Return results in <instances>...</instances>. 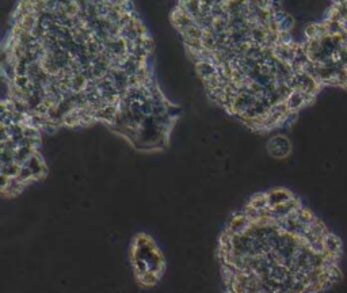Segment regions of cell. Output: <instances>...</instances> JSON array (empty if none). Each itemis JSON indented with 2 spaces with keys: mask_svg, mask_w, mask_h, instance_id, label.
Wrapping results in <instances>:
<instances>
[{
  "mask_svg": "<svg viewBox=\"0 0 347 293\" xmlns=\"http://www.w3.org/2000/svg\"><path fill=\"white\" fill-rule=\"evenodd\" d=\"M343 246L293 192H259L217 242L223 293H327L342 278Z\"/></svg>",
  "mask_w": 347,
  "mask_h": 293,
  "instance_id": "3",
  "label": "cell"
},
{
  "mask_svg": "<svg viewBox=\"0 0 347 293\" xmlns=\"http://www.w3.org/2000/svg\"><path fill=\"white\" fill-rule=\"evenodd\" d=\"M267 151L271 156L277 159L286 158L292 151L290 141L286 139L285 136H275L267 144Z\"/></svg>",
  "mask_w": 347,
  "mask_h": 293,
  "instance_id": "6",
  "label": "cell"
},
{
  "mask_svg": "<svg viewBox=\"0 0 347 293\" xmlns=\"http://www.w3.org/2000/svg\"><path fill=\"white\" fill-rule=\"evenodd\" d=\"M154 56L133 0H16L3 98L44 133L103 125L140 154L164 152L182 108L163 93Z\"/></svg>",
  "mask_w": 347,
  "mask_h": 293,
  "instance_id": "1",
  "label": "cell"
},
{
  "mask_svg": "<svg viewBox=\"0 0 347 293\" xmlns=\"http://www.w3.org/2000/svg\"><path fill=\"white\" fill-rule=\"evenodd\" d=\"M41 128L7 98L2 99V183L3 198H15L48 177L41 152Z\"/></svg>",
  "mask_w": 347,
  "mask_h": 293,
  "instance_id": "4",
  "label": "cell"
},
{
  "mask_svg": "<svg viewBox=\"0 0 347 293\" xmlns=\"http://www.w3.org/2000/svg\"><path fill=\"white\" fill-rule=\"evenodd\" d=\"M129 261L136 282L143 288L158 285L166 271V258L152 236L140 232L129 246Z\"/></svg>",
  "mask_w": 347,
  "mask_h": 293,
  "instance_id": "5",
  "label": "cell"
},
{
  "mask_svg": "<svg viewBox=\"0 0 347 293\" xmlns=\"http://www.w3.org/2000/svg\"><path fill=\"white\" fill-rule=\"evenodd\" d=\"M170 22L206 97L254 133L293 125L323 89L281 0H175Z\"/></svg>",
  "mask_w": 347,
  "mask_h": 293,
  "instance_id": "2",
  "label": "cell"
}]
</instances>
